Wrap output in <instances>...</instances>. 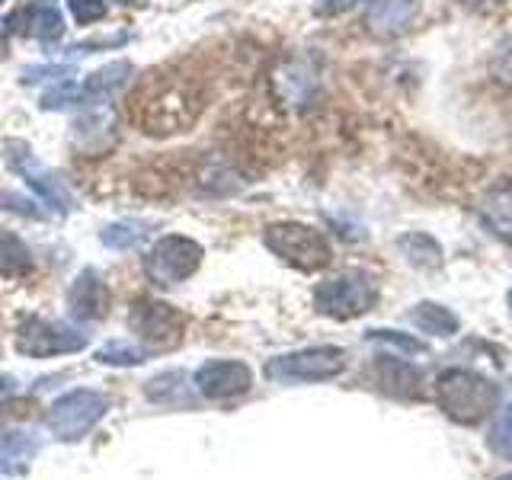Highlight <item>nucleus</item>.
<instances>
[{
	"instance_id": "412c9836",
	"label": "nucleus",
	"mask_w": 512,
	"mask_h": 480,
	"mask_svg": "<svg viewBox=\"0 0 512 480\" xmlns=\"http://www.w3.org/2000/svg\"><path fill=\"white\" fill-rule=\"evenodd\" d=\"M26 16H29V36H36V39H42V42H52V39H58L61 32H64V20H61V13L55 10V7H32V10H26Z\"/></svg>"
},
{
	"instance_id": "a878e982",
	"label": "nucleus",
	"mask_w": 512,
	"mask_h": 480,
	"mask_svg": "<svg viewBox=\"0 0 512 480\" xmlns=\"http://www.w3.org/2000/svg\"><path fill=\"white\" fill-rule=\"evenodd\" d=\"M68 4H71V13L80 26H90L106 16V0H68Z\"/></svg>"
},
{
	"instance_id": "f8f14e48",
	"label": "nucleus",
	"mask_w": 512,
	"mask_h": 480,
	"mask_svg": "<svg viewBox=\"0 0 512 480\" xmlns=\"http://www.w3.org/2000/svg\"><path fill=\"white\" fill-rule=\"evenodd\" d=\"M416 13H420V0H372L365 26L378 39H397L413 26Z\"/></svg>"
},
{
	"instance_id": "0eeeda50",
	"label": "nucleus",
	"mask_w": 512,
	"mask_h": 480,
	"mask_svg": "<svg viewBox=\"0 0 512 480\" xmlns=\"http://www.w3.org/2000/svg\"><path fill=\"white\" fill-rule=\"evenodd\" d=\"M109 413V397L90 388H77L71 394L58 397L52 410H48L45 423L52 429V436L61 442H77L103 420Z\"/></svg>"
},
{
	"instance_id": "20e7f679",
	"label": "nucleus",
	"mask_w": 512,
	"mask_h": 480,
	"mask_svg": "<svg viewBox=\"0 0 512 480\" xmlns=\"http://www.w3.org/2000/svg\"><path fill=\"white\" fill-rule=\"evenodd\" d=\"M263 244L282 263L298 272H320L333 263V247L324 231L304 221H276L263 231Z\"/></svg>"
},
{
	"instance_id": "f03ea898",
	"label": "nucleus",
	"mask_w": 512,
	"mask_h": 480,
	"mask_svg": "<svg viewBox=\"0 0 512 480\" xmlns=\"http://www.w3.org/2000/svg\"><path fill=\"white\" fill-rule=\"evenodd\" d=\"M199 116V100L192 96V90L180 80H148L141 84L138 96L132 100V119L141 125V132L148 135H170L183 132L192 119Z\"/></svg>"
},
{
	"instance_id": "393cba45",
	"label": "nucleus",
	"mask_w": 512,
	"mask_h": 480,
	"mask_svg": "<svg viewBox=\"0 0 512 480\" xmlns=\"http://www.w3.org/2000/svg\"><path fill=\"white\" fill-rule=\"evenodd\" d=\"M144 231H138L135 224H109V228L103 231V244L106 247H116V250H128L135 247L141 240Z\"/></svg>"
},
{
	"instance_id": "72a5a7b5",
	"label": "nucleus",
	"mask_w": 512,
	"mask_h": 480,
	"mask_svg": "<svg viewBox=\"0 0 512 480\" xmlns=\"http://www.w3.org/2000/svg\"><path fill=\"white\" fill-rule=\"evenodd\" d=\"M0 4H4V0H0Z\"/></svg>"
},
{
	"instance_id": "5701e85b",
	"label": "nucleus",
	"mask_w": 512,
	"mask_h": 480,
	"mask_svg": "<svg viewBox=\"0 0 512 480\" xmlns=\"http://www.w3.org/2000/svg\"><path fill=\"white\" fill-rule=\"evenodd\" d=\"M144 359H148V349L125 343V340H112L96 352V362H103V365H141Z\"/></svg>"
},
{
	"instance_id": "6e6552de",
	"label": "nucleus",
	"mask_w": 512,
	"mask_h": 480,
	"mask_svg": "<svg viewBox=\"0 0 512 480\" xmlns=\"http://www.w3.org/2000/svg\"><path fill=\"white\" fill-rule=\"evenodd\" d=\"M202 256L205 250L192 237L167 234L144 256V276L154 285H180L202 266Z\"/></svg>"
},
{
	"instance_id": "f3484780",
	"label": "nucleus",
	"mask_w": 512,
	"mask_h": 480,
	"mask_svg": "<svg viewBox=\"0 0 512 480\" xmlns=\"http://www.w3.org/2000/svg\"><path fill=\"white\" fill-rule=\"evenodd\" d=\"M407 317H410V324L416 330H423L429 336H439V340H445V336H455L461 330V317L452 308L439 304V301H420V304H413V308L407 311Z\"/></svg>"
},
{
	"instance_id": "39448f33",
	"label": "nucleus",
	"mask_w": 512,
	"mask_h": 480,
	"mask_svg": "<svg viewBox=\"0 0 512 480\" xmlns=\"http://www.w3.org/2000/svg\"><path fill=\"white\" fill-rule=\"evenodd\" d=\"M349 368V352L343 346H308L285 352L266 362V378L272 381H330Z\"/></svg>"
},
{
	"instance_id": "9d476101",
	"label": "nucleus",
	"mask_w": 512,
	"mask_h": 480,
	"mask_svg": "<svg viewBox=\"0 0 512 480\" xmlns=\"http://www.w3.org/2000/svg\"><path fill=\"white\" fill-rule=\"evenodd\" d=\"M87 346V333H80L68 324L45 317H26L16 327V349L32 359H48V356H64V352H77Z\"/></svg>"
},
{
	"instance_id": "423d86ee",
	"label": "nucleus",
	"mask_w": 512,
	"mask_h": 480,
	"mask_svg": "<svg viewBox=\"0 0 512 480\" xmlns=\"http://www.w3.org/2000/svg\"><path fill=\"white\" fill-rule=\"evenodd\" d=\"M128 327L135 330L141 346L151 352H170L183 343L186 336V314L176 311L167 301H154V298H141L132 304V314H128Z\"/></svg>"
},
{
	"instance_id": "c756f323",
	"label": "nucleus",
	"mask_w": 512,
	"mask_h": 480,
	"mask_svg": "<svg viewBox=\"0 0 512 480\" xmlns=\"http://www.w3.org/2000/svg\"><path fill=\"white\" fill-rule=\"evenodd\" d=\"M16 391V378H7V375H0V400L10 397Z\"/></svg>"
},
{
	"instance_id": "dca6fc26",
	"label": "nucleus",
	"mask_w": 512,
	"mask_h": 480,
	"mask_svg": "<svg viewBox=\"0 0 512 480\" xmlns=\"http://www.w3.org/2000/svg\"><path fill=\"white\" fill-rule=\"evenodd\" d=\"M397 250L404 253V260L413 269H423V272H436L445 263L442 244L432 234H426V231H407V234H400L397 237Z\"/></svg>"
},
{
	"instance_id": "c85d7f7f",
	"label": "nucleus",
	"mask_w": 512,
	"mask_h": 480,
	"mask_svg": "<svg viewBox=\"0 0 512 480\" xmlns=\"http://www.w3.org/2000/svg\"><path fill=\"white\" fill-rule=\"evenodd\" d=\"M458 4L471 13H496V10H503L509 0H458Z\"/></svg>"
},
{
	"instance_id": "6ab92c4d",
	"label": "nucleus",
	"mask_w": 512,
	"mask_h": 480,
	"mask_svg": "<svg viewBox=\"0 0 512 480\" xmlns=\"http://www.w3.org/2000/svg\"><path fill=\"white\" fill-rule=\"evenodd\" d=\"M32 272V253L20 237L0 231V276L23 279Z\"/></svg>"
},
{
	"instance_id": "ddd939ff",
	"label": "nucleus",
	"mask_w": 512,
	"mask_h": 480,
	"mask_svg": "<svg viewBox=\"0 0 512 480\" xmlns=\"http://www.w3.org/2000/svg\"><path fill=\"white\" fill-rule=\"evenodd\" d=\"M372 372H375V381L384 394L400 397V400L420 397L423 375L413 362H407V356H378Z\"/></svg>"
},
{
	"instance_id": "2f4dec72",
	"label": "nucleus",
	"mask_w": 512,
	"mask_h": 480,
	"mask_svg": "<svg viewBox=\"0 0 512 480\" xmlns=\"http://www.w3.org/2000/svg\"><path fill=\"white\" fill-rule=\"evenodd\" d=\"M506 308H509V317H512V288L506 292Z\"/></svg>"
},
{
	"instance_id": "b1692460",
	"label": "nucleus",
	"mask_w": 512,
	"mask_h": 480,
	"mask_svg": "<svg viewBox=\"0 0 512 480\" xmlns=\"http://www.w3.org/2000/svg\"><path fill=\"white\" fill-rule=\"evenodd\" d=\"M490 74L500 80L503 87H512V32L493 45V52H490Z\"/></svg>"
},
{
	"instance_id": "1a4fd4ad",
	"label": "nucleus",
	"mask_w": 512,
	"mask_h": 480,
	"mask_svg": "<svg viewBox=\"0 0 512 480\" xmlns=\"http://www.w3.org/2000/svg\"><path fill=\"white\" fill-rule=\"evenodd\" d=\"M7 160H10V167L26 180V186L36 192V196L48 208H52V212H58V215H68L71 212V208H74L71 189L64 186V180H61V176L52 167H45L42 160L32 154V148H29L26 141H10L7 144Z\"/></svg>"
},
{
	"instance_id": "aec40b11",
	"label": "nucleus",
	"mask_w": 512,
	"mask_h": 480,
	"mask_svg": "<svg viewBox=\"0 0 512 480\" xmlns=\"http://www.w3.org/2000/svg\"><path fill=\"white\" fill-rule=\"evenodd\" d=\"M365 343L391 346V349L400 352V356H423V352H426V343H423V340H416V336L400 333V330H388V327L368 330V333H365Z\"/></svg>"
},
{
	"instance_id": "7c9ffc66",
	"label": "nucleus",
	"mask_w": 512,
	"mask_h": 480,
	"mask_svg": "<svg viewBox=\"0 0 512 480\" xmlns=\"http://www.w3.org/2000/svg\"><path fill=\"white\" fill-rule=\"evenodd\" d=\"M116 4H122V7H144L148 0H116Z\"/></svg>"
},
{
	"instance_id": "cd10ccee",
	"label": "nucleus",
	"mask_w": 512,
	"mask_h": 480,
	"mask_svg": "<svg viewBox=\"0 0 512 480\" xmlns=\"http://www.w3.org/2000/svg\"><path fill=\"white\" fill-rule=\"evenodd\" d=\"M0 208H10V212H20L26 218H42V212L29 199L13 196V192H0Z\"/></svg>"
},
{
	"instance_id": "bb28decb",
	"label": "nucleus",
	"mask_w": 512,
	"mask_h": 480,
	"mask_svg": "<svg viewBox=\"0 0 512 480\" xmlns=\"http://www.w3.org/2000/svg\"><path fill=\"white\" fill-rule=\"evenodd\" d=\"M362 4H372V0H317V7L314 13L317 16H324V20H333V16H343L349 10H356Z\"/></svg>"
},
{
	"instance_id": "2eb2a0df",
	"label": "nucleus",
	"mask_w": 512,
	"mask_h": 480,
	"mask_svg": "<svg viewBox=\"0 0 512 480\" xmlns=\"http://www.w3.org/2000/svg\"><path fill=\"white\" fill-rule=\"evenodd\" d=\"M132 64L128 61H112L106 68L93 71L84 84H77V106H87V103H106L112 100L128 80H132Z\"/></svg>"
},
{
	"instance_id": "4468645a",
	"label": "nucleus",
	"mask_w": 512,
	"mask_h": 480,
	"mask_svg": "<svg viewBox=\"0 0 512 480\" xmlns=\"http://www.w3.org/2000/svg\"><path fill=\"white\" fill-rule=\"evenodd\" d=\"M68 308L74 320H100L109 311V288L96 269H84L68 292Z\"/></svg>"
},
{
	"instance_id": "7ed1b4c3",
	"label": "nucleus",
	"mask_w": 512,
	"mask_h": 480,
	"mask_svg": "<svg viewBox=\"0 0 512 480\" xmlns=\"http://www.w3.org/2000/svg\"><path fill=\"white\" fill-rule=\"evenodd\" d=\"M378 304V279L368 269H343L314 285V311L333 320H359Z\"/></svg>"
},
{
	"instance_id": "a211bd4d",
	"label": "nucleus",
	"mask_w": 512,
	"mask_h": 480,
	"mask_svg": "<svg viewBox=\"0 0 512 480\" xmlns=\"http://www.w3.org/2000/svg\"><path fill=\"white\" fill-rule=\"evenodd\" d=\"M36 452H39V445L32 442L26 432H7V436L0 439V474L26 471Z\"/></svg>"
},
{
	"instance_id": "9b49d317",
	"label": "nucleus",
	"mask_w": 512,
	"mask_h": 480,
	"mask_svg": "<svg viewBox=\"0 0 512 480\" xmlns=\"http://www.w3.org/2000/svg\"><path fill=\"white\" fill-rule=\"evenodd\" d=\"M196 391L208 400H231L253 388V372L247 362L237 359H212L199 365V372L192 375Z\"/></svg>"
},
{
	"instance_id": "4be33fe9",
	"label": "nucleus",
	"mask_w": 512,
	"mask_h": 480,
	"mask_svg": "<svg viewBox=\"0 0 512 480\" xmlns=\"http://www.w3.org/2000/svg\"><path fill=\"white\" fill-rule=\"evenodd\" d=\"M487 445H490V452H493L496 458L512 461V394L506 397L500 420H496V423H493V429H490Z\"/></svg>"
},
{
	"instance_id": "f257e3e1",
	"label": "nucleus",
	"mask_w": 512,
	"mask_h": 480,
	"mask_svg": "<svg viewBox=\"0 0 512 480\" xmlns=\"http://www.w3.org/2000/svg\"><path fill=\"white\" fill-rule=\"evenodd\" d=\"M503 388L474 368H448L436 378V404L458 426H477L500 410Z\"/></svg>"
},
{
	"instance_id": "473e14b6",
	"label": "nucleus",
	"mask_w": 512,
	"mask_h": 480,
	"mask_svg": "<svg viewBox=\"0 0 512 480\" xmlns=\"http://www.w3.org/2000/svg\"><path fill=\"white\" fill-rule=\"evenodd\" d=\"M500 480H512V474H506V477H500Z\"/></svg>"
}]
</instances>
